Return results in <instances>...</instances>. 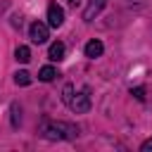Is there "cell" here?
Wrapping results in <instances>:
<instances>
[{"instance_id":"3","label":"cell","mask_w":152,"mask_h":152,"mask_svg":"<svg viewBox=\"0 0 152 152\" xmlns=\"http://www.w3.org/2000/svg\"><path fill=\"white\" fill-rule=\"evenodd\" d=\"M48 24L52 28H59L64 24V10L57 2H50V7H48Z\"/></svg>"},{"instance_id":"8","label":"cell","mask_w":152,"mask_h":152,"mask_svg":"<svg viewBox=\"0 0 152 152\" xmlns=\"http://www.w3.org/2000/svg\"><path fill=\"white\" fill-rule=\"evenodd\" d=\"M14 57H17V59H19L21 64H26V62L31 59V50H28L26 45H19V48L14 50Z\"/></svg>"},{"instance_id":"14","label":"cell","mask_w":152,"mask_h":152,"mask_svg":"<svg viewBox=\"0 0 152 152\" xmlns=\"http://www.w3.org/2000/svg\"><path fill=\"white\" fill-rule=\"evenodd\" d=\"M140 152H152V138H150V140H145V142L140 145Z\"/></svg>"},{"instance_id":"2","label":"cell","mask_w":152,"mask_h":152,"mask_svg":"<svg viewBox=\"0 0 152 152\" xmlns=\"http://www.w3.org/2000/svg\"><path fill=\"white\" fill-rule=\"evenodd\" d=\"M66 107H69L71 112H76V114H86V112L90 109V93H88V88L81 90V93H76Z\"/></svg>"},{"instance_id":"10","label":"cell","mask_w":152,"mask_h":152,"mask_svg":"<svg viewBox=\"0 0 152 152\" xmlns=\"http://www.w3.org/2000/svg\"><path fill=\"white\" fill-rule=\"evenodd\" d=\"M14 81H17V86H28V83H31V74L21 69V71L14 74Z\"/></svg>"},{"instance_id":"4","label":"cell","mask_w":152,"mask_h":152,"mask_svg":"<svg viewBox=\"0 0 152 152\" xmlns=\"http://www.w3.org/2000/svg\"><path fill=\"white\" fill-rule=\"evenodd\" d=\"M28 36H31L33 43H45V40H48V26H45L43 21H33V24L28 26Z\"/></svg>"},{"instance_id":"13","label":"cell","mask_w":152,"mask_h":152,"mask_svg":"<svg viewBox=\"0 0 152 152\" xmlns=\"http://www.w3.org/2000/svg\"><path fill=\"white\" fill-rule=\"evenodd\" d=\"M131 95H133L135 100H145V88H133Z\"/></svg>"},{"instance_id":"1","label":"cell","mask_w":152,"mask_h":152,"mask_svg":"<svg viewBox=\"0 0 152 152\" xmlns=\"http://www.w3.org/2000/svg\"><path fill=\"white\" fill-rule=\"evenodd\" d=\"M40 135L45 140H74L78 135V128L66 121H45L40 126Z\"/></svg>"},{"instance_id":"11","label":"cell","mask_w":152,"mask_h":152,"mask_svg":"<svg viewBox=\"0 0 152 152\" xmlns=\"http://www.w3.org/2000/svg\"><path fill=\"white\" fill-rule=\"evenodd\" d=\"M71 97H74V86H71V83H66V86H64V90H62V100H64V104H69V102H71Z\"/></svg>"},{"instance_id":"6","label":"cell","mask_w":152,"mask_h":152,"mask_svg":"<svg viewBox=\"0 0 152 152\" xmlns=\"http://www.w3.org/2000/svg\"><path fill=\"white\" fill-rule=\"evenodd\" d=\"M64 52H66L64 43H62V40H55V43L50 45V50H48V57H50L52 62H62V59H64Z\"/></svg>"},{"instance_id":"15","label":"cell","mask_w":152,"mask_h":152,"mask_svg":"<svg viewBox=\"0 0 152 152\" xmlns=\"http://www.w3.org/2000/svg\"><path fill=\"white\" fill-rule=\"evenodd\" d=\"M69 5H71V7H78V5H81V0H69Z\"/></svg>"},{"instance_id":"7","label":"cell","mask_w":152,"mask_h":152,"mask_svg":"<svg viewBox=\"0 0 152 152\" xmlns=\"http://www.w3.org/2000/svg\"><path fill=\"white\" fill-rule=\"evenodd\" d=\"M102 50H104V45L100 43V40H88L86 43V57H90V59H95V57H100L102 55Z\"/></svg>"},{"instance_id":"9","label":"cell","mask_w":152,"mask_h":152,"mask_svg":"<svg viewBox=\"0 0 152 152\" xmlns=\"http://www.w3.org/2000/svg\"><path fill=\"white\" fill-rule=\"evenodd\" d=\"M55 76H57V69H55V66H43V69L38 71V78H40V81H45V83H48V81H52Z\"/></svg>"},{"instance_id":"5","label":"cell","mask_w":152,"mask_h":152,"mask_svg":"<svg viewBox=\"0 0 152 152\" xmlns=\"http://www.w3.org/2000/svg\"><path fill=\"white\" fill-rule=\"evenodd\" d=\"M104 5H107V0H90L88 7L83 10V21H93V19L104 10Z\"/></svg>"},{"instance_id":"12","label":"cell","mask_w":152,"mask_h":152,"mask_svg":"<svg viewBox=\"0 0 152 152\" xmlns=\"http://www.w3.org/2000/svg\"><path fill=\"white\" fill-rule=\"evenodd\" d=\"M19 121H21V114H19V107H17V104H12V126L17 128V126H19Z\"/></svg>"}]
</instances>
